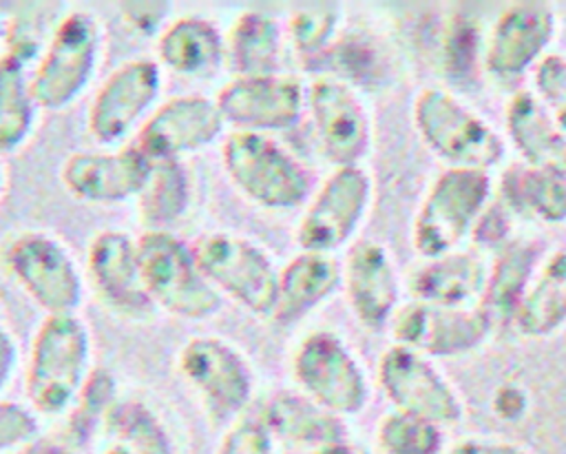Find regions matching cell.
Instances as JSON below:
<instances>
[{
  "label": "cell",
  "instance_id": "30bf717a",
  "mask_svg": "<svg viewBox=\"0 0 566 454\" xmlns=\"http://www.w3.org/2000/svg\"><path fill=\"white\" fill-rule=\"evenodd\" d=\"M389 328L394 343L429 359H447L478 350L493 334L495 323L480 303L442 306L411 299L396 310Z\"/></svg>",
  "mask_w": 566,
  "mask_h": 454
},
{
  "label": "cell",
  "instance_id": "8d00e7d4",
  "mask_svg": "<svg viewBox=\"0 0 566 454\" xmlns=\"http://www.w3.org/2000/svg\"><path fill=\"white\" fill-rule=\"evenodd\" d=\"M533 93L566 135V58L548 53L533 69Z\"/></svg>",
  "mask_w": 566,
  "mask_h": 454
},
{
  "label": "cell",
  "instance_id": "4316f807",
  "mask_svg": "<svg viewBox=\"0 0 566 454\" xmlns=\"http://www.w3.org/2000/svg\"><path fill=\"white\" fill-rule=\"evenodd\" d=\"M500 204L511 215L533 217L557 226L566 221V173L535 168L526 164L511 166L502 175Z\"/></svg>",
  "mask_w": 566,
  "mask_h": 454
},
{
  "label": "cell",
  "instance_id": "9c48e42d",
  "mask_svg": "<svg viewBox=\"0 0 566 454\" xmlns=\"http://www.w3.org/2000/svg\"><path fill=\"white\" fill-rule=\"evenodd\" d=\"M190 250L214 288L254 314L274 312L279 272L256 244L230 233H210L199 237Z\"/></svg>",
  "mask_w": 566,
  "mask_h": 454
},
{
  "label": "cell",
  "instance_id": "7a4b0ae2",
  "mask_svg": "<svg viewBox=\"0 0 566 454\" xmlns=\"http://www.w3.org/2000/svg\"><path fill=\"white\" fill-rule=\"evenodd\" d=\"M493 197L486 171L444 168L422 195L411 224V246L422 259L460 250Z\"/></svg>",
  "mask_w": 566,
  "mask_h": 454
},
{
  "label": "cell",
  "instance_id": "603a6c76",
  "mask_svg": "<svg viewBox=\"0 0 566 454\" xmlns=\"http://www.w3.org/2000/svg\"><path fill=\"white\" fill-rule=\"evenodd\" d=\"M489 277L482 255L453 250L442 257L424 259L409 277V292L416 301L442 306L478 303Z\"/></svg>",
  "mask_w": 566,
  "mask_h": 454
},
{
  "label": "cell",
  "instance_id": "6da1fadb",
  "mask_svg": "<svg viewBox=\"0 0 566 454\" xmlns=\"http://www.w3.org/2000/svg\"><path fill=\"white\" fill-rule=\"evenodd\" d=\"M411 122L422 144L447 168L491 171L504 159L506 142L478 111L442 86H422L411 102Z\"/></svg>",
  "mask_w": 566,
  "mask_h": 454
},
{
  "label": "cell",
  "instance_id": "60d3db41",
  "mask_svg": "<svg viewBox=\"0 0 566 454\" xmlns=\"http://www.w3.org/2000/svg\"><path fill=\"white\" fill-rule=\"evenodd\" d=\"M509 217L511 213L502 206V204H489V208L484 210V215L480 217L473 235H475V241L480 239L482 244H489V246H497V250L511 241L506 237L509 233Z\"/></svg>",
  "mask_w": 566,
  "mask_h": 454
},
{
  "label": "cell",
  "instance_id": "1f68e13d",
  "mask_svg": "<svg viewBox=\"0 0 566 454\" xmlns=\"http://www.w3.org/2000/svg\"><path fill=\"white\" fill-rule=\"evenodd\" d=\"M190 199V179L179 159L153 162L146 186L139 193V215L148 230H166L177 221Z\"/></svg>",
  "mask_w": 566,
  "mask_h": 454
},
{
  "label": "cell",
  "instance_id": "2e32d148",
  "mask_svg": "<svg viewBox=\"0 0 566 454\" xmlns=\"http://www.w3.org/2000/svg\"><path fill=\"white\" fill-rule=\"evenodd\" d=\"M179 370L201 394L217 421H226L245 410L252 396V372L243 357L226 341L195 337L179 352Z\"/></svg>",
  "mask_w": 566,
  "mask_h": 454
},
{
  "label": "cell",
  "instance_id": "836d02e7",
  "mask_svg": "<svg viewBox=\"0 0 566 454\" xmlns=\"http://www.w3.org/2000/svg\"><path fill=\"white\" fill-rule=\"evenodd\" d=\"M382 454H444V427L422 416L391 410L376 425Z\"/></svg>",
  "mask_w": 566,
  "mask_h": 454
},
{
  "label": "cell",
  "instance_id": "bcb514c9",
  "mask_svg": "<svg viewBox=\"0 0 566 454\" xmlns=\"http://www.w3.org/2000/svg\"><path fill=\"white\" fill-rule=\"evenodd\" d=\"M303 454H358V452H356V447L349 441H343V443H332V445L305 450Z\"/></svg>",
  "mask_w": 566,
  "mask_h": 454
},
{
  "label": "cell",
  "instance_id": "74e56055",
  "mask_svg": "<svg viewBox=\"0 0 566 454\" xmlns=\"http://www.w3.org/2000/svg\"><path fill=\"white\" fill-rule=\"evenodd\" d=\"M217 454H274V436L261 416H245L223 434Z\"/></svg>",
  "mask_w": 566,
  "mask_h": 454
},
{
  "label": "cell",
  "instance_id": "ba28073f",
  "mask_svg": "<svg viewBox=\"0 0 566 454\" xmlns=\"http://www.w3.org/2000/svg\"><path fill=\"white\" fill-rule=\"evenodd\" d=\"M376 381L394 410L433 421L442 427L455 425L464 416L458 388L433 363V359L391 343L376 365Z\"/></svg>",
  "mask_w": 566,
  "mask_h": 454
},
{
  "label": "cell",
  "instance_id": "e575fe53",
  "mask_svg": "<svg viewBox=\"0 0 566 454\" xmlns=\"http://www.w3.org/2000/svg\"><path fill=\"white\" fill-rule=\"evenodd\" d=\"M115 394V381L106 370H93L88 372L80 394L75 396V405L69 414L66 421V432H64V441L80 450L82 445L88 443V438L93 436L97 423H104L106 412L111 410V405Z\"/></svg>",
  "mask_w": 566,
  "mask_h": 454
},
{
  "label": "cell",
  "instance_id": "484cf974",
  "mask_svg": "<svg viewBox=\"0 0 566 454\" xmlns=\"http://www.w3.org/2000/svg\"><path fill=\"white\" fill-rule=\"evenodd\" d=\"M261 421L274 438L307 450L347 441V427L340 416L327 412L303 392H276L263 405Z\"/></svg>",
  "mask_w": 566,
  "mask_h": 454
},
{
  "label": "cell",
  "instance_id": "ee69618b",
  "mask_svg": "<svg viewBox=\"0 0 566 454\" xmlns=\"http://www.w3.org/2000/svg\"><path fill=\"white\" fill-rule=\"evenodd\" d=\"M15 359H18V345H15L13 337L0 328V390L9 381Z\"/></svg>",
  "mask_w": 566,
  "mask_h": 454
},
{
  "label": "cell",
  "instance_id": "ffe728a7",
  "mask_svg": "<svg viewBox=\"0 0 566 454\" xmlns=\"http://www.w3.org/2000/svg\"><path fill=\"white\" fill-rule=\"evenodd\" d=\"M343 286L349 308L367 330H382L400 308V277L387 246L358 239L343 264Z\"/></svg>",
  "mask_w": 566,
  "mask_h": 454
},
{
  "label": "cell",
  "instance_id": "5bb4252c",
  "mask_svg": "<svg viewBox=\"0 0 566 454\" xmlns=\"http://www.w3.org/2000/svg\"><path fill=\"white\" fill-rule=\"evenodd\" d=\"M307 109L323 155L340 166H360L371 146V117L356 89L343 78H316Z\"/></svg>",
  "mask_w": 566,
  "mask_h": 454
},
{
  "label": "cell",
  "instance_id": "ab89813d",
  "mask_svg": "<svg viewBox=\"0 0 566 454\" xmlns=\"http://www.w3.org/2000/svg\"><path fill=\"white\" fill-rule=\"evenodd\" d=\"M444 454H533L526 445L509 438L489 436H464L447 445Z\"/></svg>",
  "mask_w": 566,
  "mask_h": 454
},
{
  "label": "cell",
  "instance_id": "8992f818",
  "mask_svg": "<svg viewBox=\"0 0 566 454\" xmlns=\"http://www.w3.org/2000/svg\"><path fill=\"white\" fill-rule=\"evenodd\" d=\"M301 392L336 416H354L369 403L365 368L349 345L327 330L307 334L292 359Z\"/></svg>",
  "mask_w": 566,
  "mask_h": 454
},
{
  "label": "cell",
  "instance_id": "d590c367",
  "mask_svg": "<svg viewBox=\"0 0 566 454\" xmlns=\"http://www.w3.org/2000/svg\"><path fill=\"white\" fill-rule=\"evenodd\" d=\"M340 20V9L332 2L298 7L290 18V35L298 55L314 58L327 51Z\"/></svg>",
  "mask_w": 566,
  "mask_h": 454
},
{
  "label": "cell",
  "instance_id": "4fadbf2b",
  "mask_svg": "<svg viewBox=\"0 0 566 454\" xmlns=\"http://www.w3.org/2000/svg\"><path fill=\"white\" fill-rule=\"evenodd\" d=\"M557 33V13L548 2H513L500 11L482 47L486 75L511 82L533 71Z\"/></svg>",
  "mask_w": 566,
  "mask_h": 454
},
{
  "label": "cell",
  "instance_id": "7bdbcfd3",
  "mask_svg": "<svg viewBox=\"0 0 566 454\" xmlns=\"http://www.w3.org/2000/svg\"><path fill=\"white\" fill-rule=\"evenodd\" d=\"M122 4L128 20L135 24H142L144 29H153L170 9L166 2H122Z\"/></svg>",
  "mask_w": 566,
  "mask_h": 454
},
{
  "label": "cell",
  "instance_id": "8fae6325",
  "mask_svg": "<svg viewBox=\"0 0 566 454\" xmlns=\"http://www.w3.org/2000/svg\"><path fill=\"white\" fill-rule=\"evenodd\" d=\"M374 184L363 166H340L314 193L296 230L298 246L307 252L329 255L343 248L360 228Z\"/></svg>",
  "mask_w": 566,
  "mask_h": 454
},
{
  "label": "cell",
  "instance_id": "d6a6232c",
  "mask_svg": "<svg viewBox=\"0 0 566 454\" xmlns=\"http://www.w3.org/2000/svg\"><path fill=\"white\" fill-rule=\"evenodd\" d=\"M104 427L115 445L130 454H172V441L159 419L139 401L113 403L104 416Z\"/></svg>",
  "mask_w": 566,
  "mask_h": 454
},
{
  "label": "cell",
  "instance_id": "f1b7e54d",
  "mask_svg": "<svg viewBox=\"0 0 566 454\" xmlns=\"http://www.w3.org/2000/svg\"><path fill=\"white\" fill-rule=\"evenodd\" d=\"M157 55L179 75H208L226 58V40L206 18H179L159 35Z\"/></svg>",
  "mask_w": 566,
  "mask_h": 454
},
{
  "label": "cell",
  "instance_id": "277c9868",
  "mask_svg": "<svg viewBox=\"0 0 566 454\" xmlns=\"http://www.w3.org/2000/svg\"><path fill=\"white\" fill-rule=\"evenodd\" d=\"M221 155L234 186L263 208H294L310 195V171L265 133L234 131L226 137Z\"/></svg>",
  "mask_w": 566,
  "mask_h": 454
},
{
  "label": "cell",
  "instance_id": "e0dca14e",
  "mask_svg": "<svg viewBox=\"0 0 566 454\" xmlns=\"http://www.w3.org/2000/svg\"><path fill=\"white\" fill-rule=\"evenodd\" d=\"M223 115L214 100L177 95L164 102L139 128L135 146L150 159H179L212 144L223 131Z\"/></svg>",
  "mask_w": 566,
  "mask_h": 454
},
{
  "label": "cell",
  "instance_id": "5b68a950",
  "mask_svg": "<svg viewBox=\"0 0 566 454\" xmlns=\"http://www.w3.org/2000/svg\"><path fill=\"white\" fill-rule=\"evenodd\" d=\"M137 259L153 306L184 319H206L221 308V295L203 277L192 250L177 235L146 230L137 239Z\"/></svg>",
  "mask_w": 566,
  "mask_h": 454
},
{
  "label": "cell",
  "instance_id": "f35d334b",
  "mask_svg": "<svg viewBox=\"0 0 566 454\" xmlns=\"http://www.w3.org/2000/svg\"><path fill=\"white\" fill-rule=\"evenodd\" d=\"M33 438H38L35 416L13 401H0V454L20 450Z\"/></svg>",
  "mask_w": 566,
  "mask_h": 454
},
{
  "label": "cell",
  "instance_id": "9a60e30c",
  "mask_svg": "<svg viewBox=\"0 0 566 454\" xmlns=\"http://www.w3.org/2000/svg\"><path fill=\"white\" fill-rule=\"evenodd\" d=\"M214 102L237 131H285L301 120L307 91L294 75H248L228 82Z\"/></svg>",
  "mask_w": 566,
  "mask_h": 454
},
{
  "label": "cell",
  "instance_id": "7dc6e473",
  "mask_svg": "<svg viewBox=\"0 0 566 454\" xmlns=\"http://www.w3.org/2000/svg\"><path fill=\"white\" fill-rule=\"evenodd\" d=\"M102 454H130L128 450H124V447H119V445H111L106 452H102Z\"/></svg>",
  "mask_w": 566,
  "mask_h": 454
},
{
  "label": "cell",
  "instance_id": "f546056e",
  "mask_svg": "<svg viewBox=\"0 0 566 454\" xmlns=\"http://www.w3.org/2000/svg\"><path fill=\"white\" fill-rule=\"evenodd\" d=\"M281 33L276 22L261 11H245L226 40V58L237 78L268 75L279 64Z\"/></svg>",
  "mask_w": 566,
  "mask_h": 454
},
{
  "label": "cell",
  "instance_id": "ac0fdd59",
  "mask_svg": "<svg viewBox=\"0 0 566 454\" xmlns=\"http://www.w3.org/2000/svg\"><path fill=\"white\" fill-rule=\"evenodd\" d=\"M153 162L133 144L119 151H82L66 157L64 188L86 204H122L139 197Z\"/></svg>",
  "mask_w": 566,
  "mask_h": 454
},
{
  "label": "cell",
  "instance_id": "4dcf8cb0",
  "mask_svg": "<svg viewBox=\"0 0 566 454\" xmlns=\"http://www.w3.org/2000/svg\"><path fill=\"white\" fill-rule=\"evenodd\" d=\"M38 109L24 64L4 53L0 58V153L15 151L29 137Z\"/></svg>",
  "mask_w": 566,
  "mask_h": 454
},
{
  "label": "cell",
  "instance_id": "d6986e66",
  "mask_svg": "<svg viewBox=\"0 0 566 454\" xmlns=\"http://www.w3.org/2000/svg\"><path fill=\"white\" fill-rule=\"evenodd\" d=\"M161 86L157 62L139 58L117 66L99 86L86 115V128L102 144L124 137L150 109Z\"/></svg>",
  "mask_w": 566,
  "mask_h": 454
},
{
  "label": "cell",
  "instance_id": "7c38bea8",
  "mask_svg": "<svg viewBox=\"0 0 566 454\" xmlns=\"http://www.w3.org/2000/svg\"><path fill=\"white\" fill-rule=\"evenodd\" d=\"M4 264L22 290L49 314H73L82 279L71 252L51 235L22 233L4 250Z\"/></svg>",
  "mask_w": 566,
  "mask_h": 454
},
{
  "label": "cell",
  "instance_id": "3957f363",
  "mask_svg": "<svg viewBox=\"0 0 566 454\" xmlns=\"http://www.w3.org/2000/svg\"><path fill=\"white\" fill-rule=\"evenodd\" d=\"M91 337L75 314H49L35 330L24 390L35 412L55 416L71 407L88 376Z\"/></svg>",
  "mask_w": 566,
  "mask_h": 454
},
{
  "label": "cell",
  "instance_id": "cb8c5ba5",
  "mask_svg": "<svg viewBox=\"0 0 566 454\" xmlns=\"http://www.w3.org/2000/svg\"><path fill=\"white\" fill-rule=\"evenodd\" d=\"M542 261L544 248L537 239L517 237L497 250L489 266L484 292L478 301L495 326L513 321Z\"/></svg>",
  "mask_w": 566,
  "mask_h": 454
},
{
  "label": "cell",
  "instance_id": "44dd1931",
  "mask_svg": "<svg viewBox=\"0 0 566 454\" xmlns=\"http://www.w3.org/2000/svg\"><path fill=\"white\" fill-rule=\"evenodd\" d=\"M86 268L99 297L126 317H144L153 301L144 288L137 241L122 230L97 233L86 250Z\"/></svg>",
  "mask_w": 566,
  "mask_h": 454
},
{
  "label": "cell",
  "instance_id": "7402d4cb",
  "mask_svg": "<svg viewBox=\"0 0 566 454\" xmlns=\"http://www.w3.org/2000/svg\"><path fill=\"white\" fill-rule=\"evenodd\" d=\"M504 133L522 164L566 173V135L533 91H517L506 100Z\"/></svg>",
  "mask_w": 566,
  "mask_h": 454
},
{
  "label": "cell",
  "instance_id": "83f0119b",
  "mask_svg": "<svg viewBox=\"0 0 566 454\" xmlns=\"http://www.w3.org/2000/svg\"><path fill=\"white\" fill-rule=\"evenodd\" d=\"M511 326L526 339H544L566 326V250L539 264Z\"/></svg>",
  "mask_w": 566,
  "mask_h": 454
},
{
  "label": "cell",
  "instance_id": "f6af8a7d",
  "mask_svg": "<svg viewBox=\"0 0 566 454\" xmlns=\"http://www.w3.org/2000/svg\"><path fill=\"white\" fill-rule=\"evenodd\" d=\"M15 454H77V450L71 447L64 438H33Z\"/></svg>",
  "mask_w": 566,
  "mask_h": 454
},
{
  "label": "cell",
  "instance_id": "d4e9b609",
  "mask_svg": "<svg viewBox=\"0 0 566 454\" xmlns=\"http://www.w3.org/2000/svg\"><path fill=\"white\" fill-rule=\"evenodd\" d=\"M343 283V268L332 255L298 252L279 272V292L274 321L281 326L294 323L323 303Z\"/></svg>",
  "mask_w": 566,
  "mask_h": 454
},
{
  "label": "cell",
  "instance_id": "52a82bcc",
  "mask_svg": "<svg viewBox=\"0 0 566 454\" xmlns=\"http://www.w3.org/2000/svg\"><path fill=\"white\" fill-rule=\"evenodd\" d=\"M99 53V27L88 11H71L60 18L46 40L31 75V91L40 109L69 106L88 84Z\"/></svg>",
  "mask_w": 566,
  "mask_h": 454
},
{
  "label": "cell",
  "instance_id": "c3c4849f",
  "mask_svg": "<svg viewBox=\"0 0 566 454\" xmlns=\"http://www.w3.org/2000/svg\"><path fill=\"white\" fill-rule=\"evenodd\" d=\"M2 184H4V171H2V166H0V190H2Z\"/></svg>",
  "mask_w": 566,
  "mask_h": 454
},
{
  "label": "cell",
  "instance_id": "b9f144b4",
  "mask_svg": "<svg viewBox=\"0 0 566 454\" xmlns=\"http://www.w3.org/2000/svg\"><path fill=\"white\" fill-rule=\"evenodd\" d=\"M528 412V394L517 383H502L493 394V414L502 421H520Z\"/></svg>",
  "mask_w": 566,
  "mask_h": 454
}]
</instances>
